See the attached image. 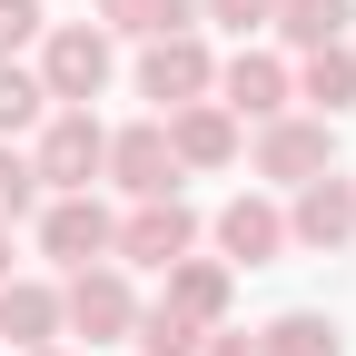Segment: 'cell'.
Listing matches in <instances>:
<instances>
[{"instance_id": "cell-1", "label": "cell", "mask_w": 356, "mask_h": 356, "mask_svg": "<svg viewBox=\"0 0 356 356\" xmlns=\"http://www.w3.org/2000/svg\"><path fill=\"white\" fill-rule=\"evenodd\" d=\"M109 79H119V50H109L99 20H50L40 30V89H50V109H89Z\"/></svg>"}, {"instance_id": "cell-2", "label": "cell", "mask_w": 356, "mask_h": 356, "mask_svg": "<svg viewBox=\"0 0 356 356\" xmlns=\"http://www.w3.org/2000/svg\"><path fill=\"white\" fill-rule=\"evenodd\" d=\"M327 168H337V119H317V109L257 119V178L267 188H307V178H327Z\"/></svg>"}, {"instance_id": "cell-3", "label": "cell", "mask_w": 356, "mask_h": 356, "mask_svg": "<svg viewBox=\"0 0 356 356\" xmlns=\"http://www.w3.org/2000/svg\"><path fill=\"white\" fill-rule=\"evenodd\" d=\"M99 159H109V129H99V109H50V119H40V149H30V168H40V188H50V198H79L89 178H99Z\"/></svg>"}, {"instance_id": "cell-4", "label": "cell", "mask_w": 356, "mask_h": 356, "mask_svg": "<svg viewBox=\"0 0 356 356\" xmlns=\"http://www.w3.org/2000/svg\"><path fill=\"white\" fill-rule=\"evenodd\" d=\"M60 327L89 337V346H119L129 327H139V287H129V267L99 257V267H79V277L60 287Z\"/></svg>"}, {"instance_id": "cell-5", "label": "cell", "mask_w": 356, "mask_h": 356, "mask_svg": "<svg viewBox=\"0 0 356 356\" xmlns=\"http://www.w3.org/2000/svg\"><path fill=\"white\" fill-rule=\"evenodd\" d=\"M287 248H307V257L356 248V178H346V168L307 178V188H287Z\"/></svg>"}, {"instance_id": "cell-6", "label": "cell", "mask_w": 356, "mask_h": 356, "mask_svg": "<svg viewBox=\"0 0 356 356\" xmlns=\"http://www.w3.org/2000/svg\"><path fill=\"white\" fill-rule=\"evenodd\" d=\"M208 89H218V60H208L198 30H168V40L139 50V99H159V119L188 109V99H208Z\"/></svg>"}, {"instance_id": "cell-7", "label": "cell", "mask_w": 356, "mask_h": 356, "mask_svg": "<svg viewBox=\"0 0 356 356\" xmlns=\"http://www.w3.org/2000/svg\"><path fill=\"white\" fill-rule=\"evenodd\" d=\"M188 248H198V208L188 198H139V208L119 218V238H109L119 267H178Z\"/></svg>"}, {"instance_id": "cell-8", "label": "cell", "mask_w": 356, "mask_h": 356, "mask_svg": "<svg viewBox=\"0 0 356 356\" xmlns=\"http://www.w3.org/2000/svg\"><path fill=\"white\" fill-rule=\"evenodd\" d=\"M109 238H119V218L89 198V188H79V198H40V257H50V267L79 277V267L109 257Z\"/></svg>"}, {"instance_id": "cell-9", "label": "cell", "mask_w": 356, "mask_h": 356, "mask_svg": "<svg viewBox=\"0 0 356 356\" xmlns=\"http://www.w3.org/2000/svg\"><path fill=\"white\" fill-rule=\"evenodd\" d=\"M208 99L228 109L238 129L248 119H277V109H297V70L277 50H238V60H218V89H208Z\"/></svg>"}, {"instance_id": "cell-10", "label": "cell", "mask_w": 356, "mask_h": 356, "mask_svg": "<svg viewBox=\"0 0 356 356\" xmlns=\"http://www.w3.org/2000/svg\"><path fill=\"white\" fill-rule=\"evenodd\" d=\"M99 178H109V188H129V198H178L168 129H159V119H129V129H109V159H99Z\"/></svg>"}, {"instance_id": "cell-11", "label": "cell", "mask_w": 356, "mask_h": 356, "mask_svg": "<svg viewBox=\"0 0 356 356\" xmlns=\"http://www.w3.org/2000/svg\"><path fill=\"white\" fill-rule=\"evenodd\" d=\"M208 238H218V257H228V267H277V257H287V208L248 188V198L218 208V228H208Z\"/></svg>"}, {"instance_id": "cell-12", "label": "cell", "mask_w": 356, "mask_h": 356, "mask_svg": "<svg viewBox=\"0 0 356 356\" xmlns=\"http://www.w3.org/2000/svg\"><path fill=\"white\" fill-rule=\"evenodd\" d=\"M159 307H168V317H188V327H228V297H238V267L228 257H178V267H159Z\"/></svg>"}, {"instance_id": "cell-13", "label": "cell", "mask_w": 356, "mask_h": 356, "mask_svg": "<svg viewBox=\"0 0 356 356\" xmlns=\"http://www.w3.org/2000/svg\"><path fill=\"white\" fill-rule=\"evenodd\" d=\"M159 129H168V159H178V178H188V168H228V159L248 149V139H238V119L218 109V99H188V109H168Z\"/></svg>"}, {"instance_id": "cell-14", "label": "cell", "mask_w": 356, "mask_h": 356, "mask_svg": "<svg viewBox=\"0 0 356 356\" xmlns=\"http://www.w3.org/2000/svg\"><path fill=\"white\" fill-rule=\"evenodd\" d=\"M70 327H60V287L50 277H10V287H0V346H60Z\"/></svg>"}, {"instance_id": "cell-15", "label": "cell", "mask_w": 356, "mask_h": 356, "mask_svg": "<svg viewBox=\"0 0 356 356\" xmlns=\"http://www.w3.org/2000/svg\"><path fill=\"white\" fill-rule=\"evenodd\" d=\"M297 99L317 109V119H346V109H356V50H346V40L297 60Z\"/></svg>"}, {"instance_id": "cell-16", "label": "cell", "mask_w": 356, "mask_h": 356, "mask_svg": "<svg viewBox=\"0 0 356 356\" xmlns=\"http://www.w3.org/2000/svg\"><path fill=\"white\" fill-rule=\"evenodd\" d=\"M257 356H346V337H337L327 307H287V317L257 327Z\"/></svg>"}, {"instance_id": "cell-17", "label": "cell", "mask_w": 356, "mask_h": 356, "mask_svg": "<svg viewBox=\"0 0 356 356\" xmlns=\"http://www.w3.org/2000/svg\"><path fill=\"white\" fill-rule=\"evenodd\" d=\"M267 30H287L297 50H337V40L356 30V0H277V20Z\"/></svg>"}, {"instance_id": "cell-18", "label": "cell", "mask_w": 356, "mask_h": 356, "mask_svg": "<svg viewBox=\"0 0 356 356\" xmlns=\"http://www.w3.org/2000/svg\"><path fill=\"white\" fill-rule=\"evenodd\" d=\"M40 119H50V89H40V70L0 60V139H20V129H40Z\"/></svg>"}, {"instance_id": "cell-19", "label": "cell", "mask_w": 356, "mask_h": 356, "mask_svg": "<svg viewBox=\"0 0 356 356\" xmlns=\"http://www.w3.org/2000/svg\"><path fill=\"white\" fill-rule=\"evenodd\" d=\"M40 198H50V188H40L30 149H10V139H0V228H10V218H40Z\"/></svg>"}, {"instance_id": "cell-20", "label": "cell", "mask_w": 356, "mask_h": 356, "mask_svg": "<svg viewBox=\"0 0 356 356\" xmlns=\"http://www.w3.org/2000/svg\"><path fill=\"white\" fill-rule=\"evenodd\" d=\"M198 337H208V327L168 317V307H139V327H129V346H139V356H198Z\"/></svg>"}, {"instance_id": "cell-21", "label": "cell", "mask_w": 356, "mask_h": 356, "mask_svg": "<svg viewBox=\"0 0 356 356\" xmlns=\"http://www.w3.org/2000/svg\"><path fill=\"white\" fill-rule=\"evenodd\" d=\"M168 30H198V0H139L129 40H168Z\"/></svg>"}, {"instance_id": "cell-22", "label": "cell", "mask_w": 356, "mask_h": 356, "mask_svg": "<svg viewBox=\"0 0 356 356\" xmlns=\"http://www.w3.org/2000/svg\"><path fill=\"white\" fill-rule=\"evenodd\" d=\"M40 30H50V20H40V0H0V60H20Z\"/></svg>"}, {"instance_id": "cell-23", "label": "cell", "mask_w": 356, "mask_h": 356, "mask_svg": "<svg viewBox=\"0 0 356 356\" xmlns=\"http://www.w3.org/2000/svg\"><path fill=\"white\" fill-rule=\"evenodd\" d=\"M198 20H218V30H267V20H277V0H198Z\"/></svg>"}, {"instance_id": "cell-24", "label": "cell", "mask_w": 356, "mask_h": 356, "mask_svg": "<svg viewBox=\"0 0 356 356\" xmlns=\"http://www.w3.org/2000/svg\"><path fill=\"white\" fill-rule=\"evenodd\" d=\"M198 356H257V337H238V327H208V337H198Z\"/></svg>"}, {"instance_id": "cell-25", "label": "cell", "mask_w": 356, "mask_h": 356, "mask_svg": "<svg viewBox=\"0 0 356 356\" xmlns=\"http://www.w3.org/2000/svg\"><path fill=\"white\" fill-rule=\"evenodd\" d=\"M89 10H99V30H129V20H139V0H89Z\"/></svg>"}, {"instance_id": "cell-26", "label": "cell", "mask_w": 356, "mask_h": 356, "mask_svg": "<svg viewBox=\"0 0 356 356\" xmlns=\"http://www.w3.org/2000/svg\"><path fill=\"white\" fill-rule=\"evenodd\" d=\"M10 277H20V257H10V228H0V287H10Z\"/></svg>"}, {"instance_id": "cell-27", "label": "cell", "mask_w": 356, "mask_h": 356, "mask_svg": "<svg viewBox=\"0 0 356 356\" xmlns=\"http://www.w3.org/2000/svg\"><path fill=\"white\" fill-rule=\"evenodd\" d=\"M30 356H70V346H30Z\"/></svg>"}]
</instances>
